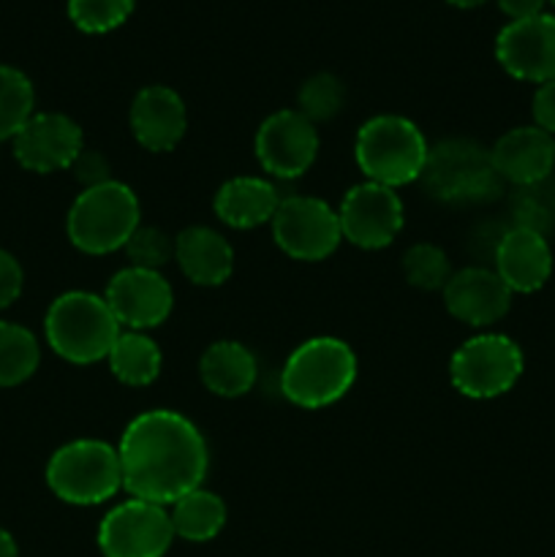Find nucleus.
Returning a JSON list of instances; mask_svg holds the SVG:
<instances>
[{
    "instance_id": "5",
    "label": "nucleus",
    "mask_w": 555,
    "mask_h": 557,
    "mask_svg": "<svg viewBox=\"0 0 555 557\" xmlns=\"http://www.w3.org/2000/svg\"><path fill=\"white\" fill-rule=\"evenodd\" d=\"M428 141L411 120L379 114L359 128L354 156L370 183L400 188L417 183L428 163Z\"/></svg>"
},
{
    "instance_id": "14",
    "label": "nucleus",
    "mask_w": 555,
    "mask_h": 557,
    "mask_svg": "<svg viewBox=\"0 0 555 557\" xmlns=\"http://www.w3.org/2000/svg\"><path fill=\"white\" fill-rule=\"evenodd\" d=\"M107 305L120 326L134 332L156 330L169 319L174 305L172 286L158 270L125 267L109 281Z\"/></svg>"
},
{
    "instance_id": "37",
    "label": "nucleus",
    "mask_w": 555,
    "mask_h": 557,
    "mask_svg": "<svg viewBox=\"0 0 555 557\" xmlns=\"http://www.w3.org/2000/svg\"><path fill=\"white\" fill-rule=\"evenodd\" d=\"M449 5H457V9H477V5L488 3V0H446Z\"/></svg>"
},
{
    "instance_id": "16",
    "label": "nucleus",
    "mask_w": 555,
    "mask_h": 557,
    "mask_svg": "<svg viewBox=\"0 0 555 557\" xmlns=\"http://www.w3.org/2000/svg\"><path fill=\"white\" fill-rule=\"evenodd\" d=\"M444 305L457 321L482 330L509 313L511 292L495 270L466 267L452 272L449 283L444 286Z\"/></svg>"
},
{
    "instance_id": "21",
    "label": "nucleus",
    "mask_w": 555,
    "mask_h": 557,
    "mask_svg": "<svg viewBox=\"0 0 555 557\" xmlns=\"http://www.w3.org/2000/svg\"><path fill=\"white\" fill-rule=\"evenodd\" d=\"M281 196L270 180L234 177L221 185L215 194V215L232 228H256L270 223L275 215Z\"/></svg>"
},
{
    "instance_id": "6",
    "label": "nucleus",
    "mask_w": 555,
    "mask_h": 557,
    "mask_svg": "<svg viewBox=\"0 0 555 557\" xmlns=\"http://www.w3.org/2000/svg\"><path fill=\"white\" fill-rule=\"evenodd\" d=\"M419 183L444 205H484L504 190L490 150L468 139H446L430 147Z\"/></svg>"
},
{
    "instance_id": "9",
    "label": "nucleus",
    "mask_w": 555,
    "mask_h": 557,
    "mask_svg": "<svg viewBox=\"0 0 555 557\" xmlns=\"http://www.w3.org/2000/svg\"><path fill=\"white\" fill-rule=\"evenodd\" d=\"M272 239L297 261H324L341 245L337 212L313 196H286L272 215Z\"/></svg>"
},
{
    "instance_id": "22",
    "label": "nucleus",
    "mask_w": 555,
    "mask_h": 557,
    "mask_svg": "<svg viewBox=\"0 0 555 557\" xmlns=\"http://www.w3.org/2000/svg\"><path fill=\"white\" fill-rule=\"evenodd\" d=\"M201 384L218 397L248 395L259 379V364L248 346L237 341H218L201 354Z\"/></svg>"
},
{
    "instance_id": "19",
    "label": "nucleus",
    "mask_w": 555,
    "mask_h": 557,
    "mask_svg": "<svg viewBox=\"0 0 555 557\" xmlns=\"http://www.w3.org/2000/svg\"><path fill=\"white\" fill-rule=\"evenodd\" d=\"M128 120L136 141L150 152L174 150L188 128L183 98L166 85H150L136 92Z\"/></svg>"
},
{
    "instance_id": "15",
    "label": "nucleus",
    "mask_w": 555,
    "mask_h": 557,
    "mask_svg": "<svg viewBox=\"0 0 555 557\" xmlns=\"http://www.w3.org/2000/svg\"><path fill=\"white\" fill-rule=\"evenodd\" d=\"M11 141L16 163L36 174L71 169L85 150L82 128L69 114L60 112H36Z\"/></svg>"
},
{
    "instance_id": "7",
    "label": "nucleus",
    "mask_w": 555,
    "mask_h": 557,
    "mask_svg": "<svg viewBox=\"0 0 555 557\" xmlns=\"http://www.w3.org/2000/svg\"><path fill=\"white\" fill-rule=\"evenodd\" d=\"M47 484L63 504H103L123 490V466L118 449L96 438L71 441L49 457Z\"/></svg>"
},
{
    "instance_id": "31",
    "label": "nucleus",
    "mask_w": 555,
    "mask_h": 557,
    "mask_svg": "<svg viewBox=\"0 0 555 557\" xmlns=\"http://www.w3.org/2000/svg\"><path fill=\"white\" fill-rule=\"evenodd\" d=\"M125 256L131 259V267L141 270H161L174 256V239L158 226H136L131 239L125 243Z\"/></svg>"
},
{
    "instance_id": "3",
    "label": "nucleus",
    "mask_w": 555,
    "mask_h": 557,
    "mask_svg": "<svg viewBox=\"0 0 555 557\" xmlns=\"http://www.w3.org/2000/svg\"><path fill=\"white\" fill-rule=\"evenodd\" d=\"M120 332L123 330L107 299L90 292L60 294L44 319L47 343L71 364H96L107 359Z\"/></svg>"
},
{
    "instance_id": "27",
    "label": "nucleus",
    "mask_w": 555,
    "mask_h": 557,
    "mask_svg": "<svg viewBox=\"0 0 555 557\" xmlns=\"http://www.w3.org/2000/svg\"><path fill=\"white\" fill-rule=\"evenodd\" d=\"M511 215H515V226L531 228L547 237L550 228H555V180L550 177L544 183L517 188L511 199Z\"/></svg>"
},
{
    "instance_id": "11",
    "label": "nucleus",
    "mask_w": 555,
    "mask_h": 557,
    "mask_svg": "<svg viewBox=\"0 0 555 557\" xmlns=\"http://www.w3.org/2000/svg\"><path fill=\"white\" fill-rule=\"evenodd\" d=\"M319 156V131L297 109L270 114L256 131V158L278 180H297Z\"/></svg>"
},
{
    "instance_id": "32",
    "label": "nucleus",
    "mask_w": 555,
    "mask_h": 557,
    "mask_svg": "<svg viewBox=\"0 0 555 557\" xmlns=\"http://www.w3.org/2000/svg\"><path fill=\"white\" fill-rule=\"evenodd\" d=\"M22 286H25L22 264L9 253V250L0 248V310H5L9 305H14L16 299H20Z\"/></svg>"
},
{
    "instance_id": "2",
    "label": "nucleus",
    "mask_w": 555,
    "mask_h": 557,
    "mask_svg": "<svg viewBox=\"0 0 555 557\" xmlns=\"http://www.w3.org/2000/svg\"><path fill=\"white\" fill-rule=\"evenodd\" d=\"M357 381V357L337 337H313L292 351L281 373V392L288 403L308 411L335 406Z\"/></svg>"
},
{
    "instance_id": "33",
    "label": "nucleus",
    "mask_w": 555,
    "mask_h": 557,
    "mask_svg": "<svg viewBox=\"0 0 555 557\" xmlns=\"http://www.w3.org/2000/svg\"><path fill=\"white\" fill-rule=\"evenodd\" d=\"M71 172H74V177L79 180L85 188H92V185H101V183H109V163L107 158L98 156V152L92 150H82L79 158L74 161V166H71Z\"/></svg>"
},
{
    "instance_id": "28",
    "label": "nucleus",
    "mask_w": 555,
    "mask_h": 557,
    "mask_svg": "<svg viewBox=\"0 0 555 557\" xmlns=\"http://www.w3.org/2000/svg\"><path fill=\"white\" fill-rule=\"evenodd\" d=\"M346 101V87L337 79L335 74H313L310 79H305V85L297 92V112L303 117H308L310 123H326V120L335 117L343 109Z\"/></svg>"
},
{
    "instance_id": "34",
    "label": "nucleus",
    "mask_w": 555,
    "mask_h": 557,
    "mask_svg": "<svg viewBox=\"0 0 555 557\" xmlns=\"http://www.w3.org/2000/svg\"><path fill=\"white\" fill-rule=\"evenodd\" d=\"M531 112H533V125H539V128L555 136V79L544 82V85L536 87Z\"/></svg>"
},
{
    "instance_id": "18",
    "label": "nucleus",
    "mask_w": 555,
    "mask_h": 557,
    "mask_svg": "<svg viewBox=\"0 0 555 557\" xmlns=\"http://www.w3.org/2000/svg\"><path fill=\"white\" fill-rule=\"evenodd\" d=\"M495 272L511 294H533L553 275V250L544 234L511 226L493 250Z\"/></svg>"
},
{
    "instance_id": "38",
    "label": "nucleus",
    "mask_w": 555,
    "mask_h": 557,
    "mask_svg": "<svg viewBox=\"0 0 555 557\" xmlns=\"http://www.w3.org/2000/svg\"><path fill=\"white\" fill-rule=\"evenodd\" d=\"M550 3H553V5H555V0H550Z\"/></svg>"
},
{
    "instance_id": "10",
    "label": "nucleus",
    "mask_w": 555,
    "mask_h": 557,
    "mask_svg": "<svg viewBox=\"0 0 555 557\" xmlns=\"http://www.w3.org/2000/svg\"><path fill=\"white\" fill-rule=\"evenodd\" d=\"M174 542L166 506L131 498L114 506L98 525V549L103 557H163Z\"/></svg>"
},
{
    "instance_id": "8",
    "label": "nucleus",
    "mask_w": 555,
    "mask_h": 557,
    "mask_svg": "<svg viewBox=\"0 0 555 557\" xmlns=\"http://www.w3.org/2000/svg\"><path fill=\"white\" fill-rule=\"evenodd\" d=\"M526 359L511 337L488 332L462 343L449 362L452 384L471 400H493L515 389Z\"/></svg>"
},
{
    "instance_id": "13",
    "label": "nucleus",
    "mask_w": 555,
    "mask_h": 557,
    "mask_svg": "<svg viewBox=\"0 0 555 557\" xmlns=\"http://www.w3.org/2000/svg\"><path fill=\"white\" fill-rule=\"evenodd\" d=\"M495 58L511 79L533 85L555 79V16L542 11L501 27L495 38Z\"/></svg>"
},
{
    "instance_id": "25",
    "label": "nucleus",
    "mask_w": 555,
    "mask_h": 557,
    "mask_svg": "<svg viewBox=\"0 0 555 557\" xmlns=\"http://www.w3.org/2000/svg\"><path fill=\"white\" fill-rule=\"evenodd\" d=\"M41 362V348L27 326L0 321V389H11L30 379Z\"/></svg>"
},
{
    "instance_id": "30",
    "label": "nucleus",
    "mask_w": 555,
    "mask_h": 557,
    "mask_svg": "<svg viewBox=\"0 0 555 557\" xmlns=\"http://www.w3.org/2000/svg\"><path fill=\"white\" fill-rule=\"evenodd\" d=\"M136 0H69V20L87 36L118 30L134 14Z\"/></svg>"
},
{
    "instance_id": "12",
    "label": "nucleus",
    "mask_w": 555,
    "mask_h": 557,
    "mask_svg": "<svg viewBox=\"0 0 555 557\" xmlns=\"http://www.w3.org/2000/svg\"><path fill=\"white\" fill-rule=\"evenodd\" d=\"M343 239L365 250H381L400 234L403 201L395 188L379 183H359L343 196L341 210Z\"/></svg>"
},
{
    "instance_id": "29",
    "label": "nucleus",
    "mask_w": 555,
    "mask_h": 557,
    "mask_svg": "<svg viewBox=\"0 0 555 557\" xmlns=\"http://www.w3.org/2000/svg\"><path fill=\"white\" fill-rule=\"evenodd\" d=\"M403 275L414 288L422 292H444L452 277V264L439 245H411L403 256Z\"/></svg>"
},
{
    "instance_id": "24",
    "label": "nucleus",
    "mask_w": 555,
    "mask_h": 557,
    "mask_svg": "<svg viewBox=\"0 0 555 557\" xmlns=\"http://www.w3.org/2000/svg\"><path fill=\"white\" fill-rule=\"evenodd\" d=\"M107 359L114 379L125 386H150L161 373V348L145 332H120Z\"/></svg>"
},
{
    "instance_id": "4",
    "label": "nucleus",
    "mask_w": 555,
    "mask_h": 557,
    "mask_svg": "<svg viewBox=\"0 0 555 557\" xmlns=\"http://www.w3.org/2000/svg\"><path fill=\"white\" fill-rule=\"evenodd\" d=\"M139 226V199L128 185L109 183L85 188L69 210V239L87 256H107L125 248Z\"/></svg>"
},
{
    "instance_id": "36",
    "label": "nucleus",
    "mask_w": 555,
    "mask_h": 557,
    "mask_svg": "<svg viewBox=\"0 0 555 557\" xmlns=\"http://www.w3.org/2000/svg\"><path fill=\"white\" fill-rule=\"evenodd\" d=\"M0 557H20V547L5 528H0Z\"/></svg>"
},
{
    "instance_id": "26",
    "label": "nucleus",
    "mask_w": 555,
    "mask_h": 557,
    "mask_svg": "<svg viewBox=\"0 0 555 557\" xmlns=\"http://www.w3.org/2000/svg\"><path fill=\"white\" fill-rule=\"evenodd\" d=\"M36 114V90L27 74L0 63V141L14 139Z\"/></svg>"
},
{
    "instance_id": "20",
    "label": "nucleus",
    "mask_w": 555,
    "mask_h": 557,
    "mask_svg": "<svg viewBox=\"0 0 555 557\" xmlns=\"http://www.w3.org/2000/svg\"><path fill=\"white\" fill-rule=\"evenodd\" d=\"M174 261L196 286H221L232 277L234 248L223 234L190 226L174 237Z\"/></svg>"
},
{
    "instance_id": "1",
    "label": "nucleus",
    "mask_w": 555,
    "mask_h": 557,
    "mask_svg": "<svg viewBox=\"0 0 555 557\" xmlns=\"http://www.w3.org/2000/svg\"><path fill=\"white\" fill-rule=\"evenodd\" d=\"M118 455L125 493L158 506H172L199 490L210 466L207 441L199 428L169 408L131 419Z\"/></svg>"
},
{
    "instance_id": "17",
    "label": "nucleus",
    "mask_w": 555,
    "mask_h": 557,
    "mask_svg": "<svg viewBox=\"0 0 555 557\" xmlns=\"http://www.w3.org/2000/svg\"><path fill=\"white\" fill-rule=\"evenodd\" d=\"M490 158L498 177L515 188L544 183L555 172V136L539 125H517L495 141Z\"/></svg>"
},
{
    "instance_id": "23",
    "label": "nucleus",
    "mask_w": 555,
    "mask_h": 557,
    "mask_svg": "<svg viewBox=\"0 0 555 557\" xmlns=\"http://www.w3.org/2000/svg\"><path fill=\"white\" fill-rule=\"evenodd\" d=\"M169 517H172L174 536L196 544L212 542L226 525V504L221 495L199 487L172 504Z\"/></svg>"
},
{
    "instance_id": "35",
    "label": "nucleus",
    "mask_w": 555,
    "mask_h": 557,
    "mask_svg": "<svg viewBox=\"0 0 555 557\" xmlns=\"http://www.w3.org/2000/svg\"><path fill=\"white\" fill-rule=\"evenodd\" d=\"M495 3H498V9L504 11L511 22H515V20H528V16L542 14L547 0H495Z\"/></svg>"
}]
</instances>
